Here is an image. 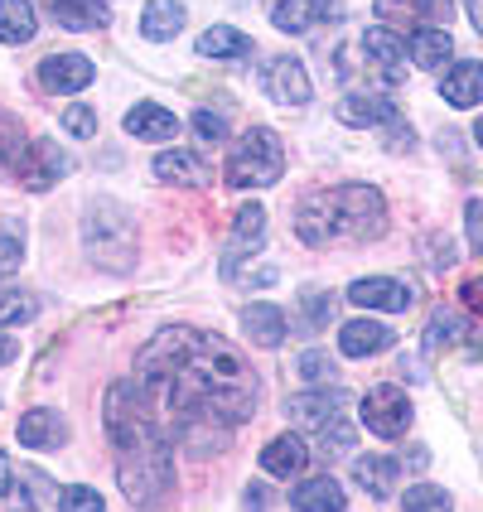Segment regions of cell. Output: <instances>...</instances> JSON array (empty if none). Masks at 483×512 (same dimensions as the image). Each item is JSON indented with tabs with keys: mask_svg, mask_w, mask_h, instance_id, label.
<instances>
[{
	"mask_svg": "<svg viewBox=\"0 0 483 512\" xmlns=\"http://www.w3.org/2000/svg\"><path fill=\"white\" fill-rule=\"evenodd\" d=\"M136 382L160 411L170 440L213 450L223 430L252 421L261 406V382L247 358L218 334L165 329L136 353Z\"/></svg>",
	"mask_w": 483,
	"mask_h": 512,
	"instance_id": "obj_1",
	"label": "cell"
},
{
	"mask_svg": "<svg viewBox=\"0 0 483 512\" xmlns=\"http://www.w3.org/2000/svg\"><path fill=\"white\" fill-rule=\"evenodd\" d=\"M107 435L116 445V479L136 508H160L174 493V440L136 377L107 392Z\"/></svg>",
	"mask_w": 483,
	"mask_h": 512,
	"instance_id": "obj_2",
	"label": "cell"
},
{
	"mask_svg": "<svg viewBox=\"0 0 483 512\" xmlns=\"http://www.w3.org/2000/svg\"><path fill=\"white\" fill-rule=\"evenodd\" d=\"M295 232L310 247H343V242H372L387 232V199L372 184H334L319 189L295 208Z\"/></svg>",
	"mask_w": 483,
	"mask_h": 512,
	"instance_id": "obj_3",
	"label": "cell"
},
{
	"mask_svg": "<svg viewBox=\"0 0 483 512\" xmlns=\"http://www.w3.org/2000/svg\"><path fill=\"white\" fill-rule=\"evenodd\" d=\"M83 247L92 252V261H102L107 271H131V256H136V213L116 199L87 203Z\"/></svg>",
	"mask_w": 483,
	"mask_h": 512,
	"instance_id": "obj_4",
	"label": "cell"
},
{
	"mask_svg": "<svg viewBox=\"0 0 483 512\" xmlns=\"http://www.w3.org/2000/svg\"><path fill=\"white\" fill-rule=\"evenodd\" d=\"M285 174V145L271 126H252L228 155V184L232 189H271Z\"/></svg>",
	"mask_w": 483,
	"mask_h": 512,
	"instance_id": "obj_5",
	"label": "cell"
},
{
	"mask_svg": "<svg viewBox=\"0 0 483 512\" xmlns=\"http://www.w3.org/2000/svg\"><path fill=\"white\" fill-rule=\"evenodd\" d=\"M73 174V155L63 150L58 141H29L25 155H20V165H15V184L29 189V194H44V189H54L58 179H68Z\"/></svg>",
	"mask_w": 483,
	"mask_h": 512,
	"instance_id": "obj_6",
	"label": "cell"
},
{
	"mask_svg": "<svg viewBox=\"0 0 483 512\" xmlns=\"http://www.w3.org/2000/svg\"><path fill=\"white\" fill-rule=\"evenodd\" d=\"M363 426L372 430V435H382V440H397V435H406V426H411V401H406V392L401 387H372L368 397H363Z\"/></svg>",
	"mask_w": 483,
	"mask_h": 512,
	"instance_id": "obj_7",
	"label": "cell"
},
{
	"mask_svg": "<svg viewBox=\"0 0 483 512\" xmlns=\"http://www.w3.org/2000/svg\"><path fill=\"white\" fill-rule=\"evenodd\" d=\"M377 25H416V29H445L455 5L450 0H372Z\"/></svg>",
	"mask_w": 483,
	"mask_h": 512,
	"instance_id": "obj_8",
	"label": "cell"
},
{
	"mask_svg": "<svg viewBox=\"0 0 483 512\" xmlns=\"http://www.w3.org/2000/svg\"><path fill=\"white\" fill-rule=\"evenodd\" d=\"M363 58L372 63V73H377L382 83H401V78H406V39H401L397 29L372 25L368 34H363Z\"/></svg>",
	"mask_w": 483,
	"mask_h": 512,
	"instance_id": "obj_9",
	"label": "cell"
},
{
	"mask_svg": "<svg viewBox=\"0 0 483 512\" xmlns=\"http://www.w3.org/2000/svg\"><path fill=\"white\" fill-rule=\"evenodd\" d=\"M348 300L363 305V310H387V314H406L416 305L411 285L392 281V276H368V281H353L348 285Z\"/></svg>",
	"mask_w": 483,
	"mask_h": 512,
	"instance_id": "obj_10",
	"label": "cell"
},
{
	"mask_svg": "<svg viewBox=\"0 0 483 512\" xmlns=\"http://www.w3.org/2000/svg\"><path fill=\"white\" fill-rule=\"evenodd\" d=\"M266 92H271V102H281V107H305L310 102V73H305V63L300 58H271L266 63Z\"/></svg>",
	"mask_w": 483,
	"mask_h": 512,
	"instance_id": "obj_11",
	"label": "cell"
},
{
	"mask_svg": "<svg viewBox=\"0 0 483 512\" xmlns=\"http://www.w3.org/2000/svg\"><path fill=\"white\" fill-rule=\"evenodd\" d=\"M343 406H348V397H343L339 387L329 392H300V397H290L285 401V416L295 421V426H314V430H324V426H334V421H343Z\"/></svg>",
	"mask_w": 483,
	"mask_h": 512,
	"instance_id": "obj_12",
	"label": "cell"
},
{
	"mask_svg": "<svg viewBox=\"0 0 483 512\" xmlns=\"http://www.w3.org/2000/svg\"><path fill=\"white\" fill-rule=\"evenodd\" d=\"M261 242H266V208H261V203H247V208H237V218H232L228 256H223V271L232 276L242 256L261 252Z\"/></svg>",
	"mask_w": 483,
	"mask_h": 512,
	"instance_id": "obj_13",
	"label": "cell"
},
{
	"mask_svg": "<svg viewBox=\"0 0 483 512\" xmlns=\"http://www.w3.org/2000/svg\"><path fill=\"white\" fill-rule=\"evenodd\" d=\"M92 78H97V68L83 54H49L39 63V83L49 92H83Z\"/></svg>",
	"mask_w": 483,
	"mask_h": 512,
	"instance_id": "obj_14",
	"label": "cell"
},
{
	"mask_svg": "<svg viewBox=\"0 0 483 512\" xmlns=\"http://www.w3.org/2000/svg\"><path fill=\"white\" fill-rule=\"evenodd\" d=\"M15 435H20L25 450H58V445H68V421L58 411H49V406H34V411L20 416Z\"/></svg>",
	"mask_w": 483,
	"mask_h": 512,
	"instance_id": "obj_15",
	"label": "cell"
},
{
	"mask_svg": "<svg viewBox=\"0 0 483 512\" xmlns=\"http://www.w3.org/2000/svg\"><path fill=\"white\" fill-rule=\"evenodd\" d=\"M440 97H445L450 107H459V112L479 107V102H483V63H479V58H464V63H455V68L440 78Z\"/></svg>",
	"mask_w": 483,
	"mask_h": 512,
	"instance_id": "obj_16",
	"label": "cell"
},
{
	"mask_svg": "<svg viewBox=\"0 0 483 512\" xmlns=\"http://www.w3.org/2000/svg\"><path fill=\"white\" fill-rule=\"evenodd\" d=\"M392 339H397V334H392L387 324H377V319H353V324L339 329V353L343 358H372V353H387Z\"/></svg>",
	"mask_w": 483,
	"mask_h": 512,
	"instance_id": "obj_17",
	"label": "cell"
},
{
	"mask_svg": "<svg viewBox=\"0 0 483 512\" xmlns=\"http://www.w3.org/2000/svg\"><path fill=\"white\" fill-rule=\"evenodd\" d=\"M261 469L276 474V479H300L310 469V450L300 435H276L266 450H261Z\"/></svg>",
	"mask_w": 483,
	"mask_h": 512,
	"instance_id": "obj_18",
	"label": "cell"
},
{
	"mask_svg": "<svg viewBox=\"0 0 483 512\" xmlns=\"http://www.w3.org/2000/svg\"><path fill=\"white\" fill-rule=\"evenodd\" d=\"M334 112H339L343 126H392L397 121V102L372 97V92H348Z\"/></svg>",
	"mask_w": 483,
	"mask_h": 512,
	"instance_id": "obj_19",
	"label": "cell"
},
{
	"mask_svg": "<svg viewBox=\"0 0 483 512\" xmlns=\"http://www.w3.org/2000/svg\"><path fill=\"white\" fill-rule=\"evenodd\" d=\"M126 131L136 141H174L179 136V116L170 107H160V102H141V107L126 112Z\"/></svg>",
	"mask_w": 483,
	"mask_h": 512,
	"instance_id": "obj_20",
	"label": "cell"
},
{
	"mask_svg": "<svg viewBox=\"0 0 483 512\" xmlns=\"http://www.w3.org/2000/svg\"><path fill=\"white\" fill-rule=\"evenodd\" d=\"M290 508L295 512H343L348 508V498H343L339 479H305V484L290 488Z\"/></svg>",
	"mask_w": 483,
	"mask_h": 512,
	"instance_id": "obj_21",
	"label": "cell"
},
{
	"mask_svg": "<svg viewBox=\"0 0 483 512\" xmlns=\"http://www.w3.org/2000/svg\"><path fill=\"white\" fill-rule=\"evenodd\" d=\"M334 15V0H281L276 5V29L281 34H310L314 25H324Z\"/></svg>",
	"mask_w": 483,
	"mask_h": 512,
	"instance_id": "obj_22",
	"label": "cell"
},
{
	"mask_svg": "<svg viewBox=\"0 0 483 512\" xmlns=\"http://www.w3.org/2000/svg\"><path fill=\"white\" fill-rule=\"evenodd\" d=\"M49 10H54V20L63 29H107L112 25V5L107 0H49Z\"/></svg>",
	"mask_w": 483,
	"mask_h": 512,
	"instance_id": "obj_23",
	"label": "cell"
},
{
	"mask_svg": "<svg viewBox=\"0 0 483 512\" xmlns=\"http://www.w3.org/2000/svg\"><path fill=\"white\" fill-rule=\"evenodd\" d=\"M242 329H247V339H252L256 348H281L285 334H290L285 310H276V305H247V310H242Z\"/></svg>",
	"mask_w": 483,
	"mask_h": 512,
	"instance_id": "obj_24",
	"label": "cell"
},
{
	"mask_svg": "<svg viewBox=\"0 0 483 512\" xmlns=\"http://www.w3.org/2000/svg\"><path fill=\"white\" fill-rule=\"evenodd\" d=\"M184 20H189V10H184L179 0H150L141 15V34L155 39V44H165V39H174V34L184 29Z\"/></svg>",
	"mask_w": 483,
	"mask_h": 512,
	"instance_id": "obj_25",
	"label": "cell"
},
{
	"mask_svg": "<svg viewBox=\"0 0 483 512\" xmlns=\"http://www.w3.org/2000/svg\"><path fill=\"white\" fill-rule=\"evenodd\" d=\"M155 179L194 189V184H208V165L199 155H189V150H165V155H155Z\"/></svg>",
	"mask_w": 483,
	"mask_h": 512,
	"instance_id": "obj_26",
	"label": "cell"
},
{
	"mask_svg": "<svg viewBox=\"0 0 483 512\" xmlns=\"http://www.w3.org/2000/svg\"><path fill=\"white\" fill-rule=\"evenodd\" d=\"M455 54L450 29H411V63L416 68H445Z\"/></svg>",
	"mask_w": 483,
	"mask_h": 512,
	"instance_id": "obj_27",
	"label": "cell"
},
{
	"mask_svg": "<svg viewBox=\"0 0 483 512\" xmlns=\"http://www.w3.org/2000/svg\"><path fill=\"white\" fill-rule=\"evenodd\" d=\"M34 29H39V20H34L29 0H0V44L20 49V44L34 39Z\"/></svg>",
	"mask_w": 483,
	"mask_h": 512,
	"instance_id": "obj_28",
	"label": "cell"
},
{
	"mask_svg": "<svg viewBox=\"0 0 483 512\" xmlns=\"http://www.w3.org/2000/svg\"><path fill=\"white\" fill-rule=\"evenodd\" d=\"M353 484H363L372 498H392V488H397V459H382V455L353 459Z\"/></svg>",
	"mask_w": 483,
	"mask_h": 512,
	"instance_id": "obj_29",
	"label": "cell"
},
{
	"mask_svg": "<svg viewBox=\"0 0 483 512\" xmlns=\"http://www.w3.org/2000/svg\"><path fill=\"white\" fill-rule=\"evenodd\" d=\"M199 54L213 58V63H223V58H247L252 54V39L232 25H213L199 34Z\"/></svg>",
	"mask_w": 483,
	"mask_h": 512,
	"instance_id": "obj_30",
	"label": "cell"
},
{
	"mask_svg": "<svg viewBox=\"0 0 483 512\" xmlns=\"http://www.w3.org/2000/svg\"><path fill=\"white\" fill-rule=\"evenodd\" d=\"M25 145L29 141H25V126H20V116L0 107V174H10V179H15V165H20Z\"/></svg>",
	"mask_w": 483,
	"mask_h": 512,
	"instance_id": "obj_31",
	"label": "cell"
},
{
	"mask_svg": "<svg viewBox=\"0 0 483 512\" xmlns=\"http://www.w3.org/2000/svg\"><path fill=\"white\" fill-rule=\"evenodd\" d=\"M455 343H464V319H459L455 310H440L430 314L426 324V353H440V348H455Z\"/></svg>",
	"mask_w": 483,
	"mask_h": 512,
	"instance_id": "obj_32",
	"label": "cell"
},
{
	"mask_svg": "<svg viewBox=\"0 0 483 512\" xmlns=\"http://www.w3.org/2000/svg\"><path fill=\"white\" fill-rule=\"evenodd\" d=\"M20 261H25V223L10 218V223L0 228V276L20 271Z\"/></svg>",
	"mask_w": 483,
	"mask_h": 512,
	"instance_id": "obj_33",
	"label": "cell"
},
{
	"mask_svg": "<svg viewBox=\"0 0 483 512\" xmlns=\"http://www.w3.org/2000/svg\"><path fill=\"white\" fill-rule=\"evenodd\" d=\"M39 314V300L25 295V290H0V329H10V324H29Z\"/></svg>",
	"mask_w": 483,
	"mask_h": 512,
	"instance_id": "obj_34",
	"label": "cell"
},
{
	"mask_svg": "<svg viewBox=\"0 0 483 512\" xmlns=\"http://www.w3.org/2000/svg\"><path fill=\"white\" fill-rule=\"evenodd\" d=\"M406 512H455V498L445 488L416 484V488H406Z\"/></svg>",
	"mask_w": 483,
	"mask_h": 512,
	"instance_id": "obj_35",
	"label": "cell"
},
{
	"mask_svg": "<svg viewBox=\"0 0 483 512\" xmlns=\"http://www.w3.org/2000/svg\"><path fill=\"white\" fill-rule=\"evenodd\" d=\"M58 512H107V503H102V493H97V488L73 484V488H63V493H58Z\"/></svg>",
	"mask_w": 483,
	"mask_h": 512,
	"instance_id": "obj_36",
	"label": "cell"
},
{
	"mask_svg": "<svg viewBox=\"0 0 483 512\" xmlns=\"http://www.w3.org/2000/svg\"><path fill=\"white\" fill-rule=\"evenodd\" d=\"M63 131L78 136V141H97V112H92L87 102H73V107L63 112Z\"/></svg>",
	"mask_w": 483,
	"mask_h": 512,
	"instance_id": "obj_37",
	"label": "cell"
},
{
	"mask_svg": "<svg viewBox=\"0 0 483 512\" xmlns=\"http://www.w3.org/2000/svg\"><path fill=\"white\" fill-rule=\"evenodd\" d=\"M300 305H305V324H310V329H329L334 300H329L324 290H300Z\"/></svg>",
	"mask_w": 483,
	"mask_h": 512,
	"instance_id": "obj_38",
	"label": "cell"
},
{
	"mask_svg": "<svg viewBox=\"0 0 483 512\" xmlns=\"http://www.w3.org/2000/svg\"><path fill=\"white\" fill-rule=\"evenodd\" d=\"M194 131H199V141H228V116H218V112H194Z\"/></svg>",
	"mask_w": 483,
	"mask_h": 512,
	"instance_id": "obj_39",
	"label": "cell"
},
{
	"mask_svg": "<svg viewBox=\"0 0 483 512\" xmlns=\"http://www.w3.org/2000/svg\"><path fill=\"white\" fill-rule=\"evenodd\" d=\"M334 358H329V353H319V348H310V353H305V358H300V377H310V382H329V377H334Z\"/></svg>",
	"mask_w": 483,
	"mask_h": 512,
	"instance_id": "obj_40",
	"label": "cell"
},
{
	"mask_svg": "<svg viewBox=\"0 0 483 512\" xmlns=\"http://www.w3.org/2000/svg\"><path fill=\"white\" fill-rule=\"evenodd\" d=\"M464 218H469V247L483 256V203L469 199V208H464Z\"/></svg>",
	"mask_w": 483,
	"mask_h": 512,
	"instance_id": "obj_41",
	"label": "cell"
},
{
	"mask_svg": "<svg viewBox=\"0 0 483 512\" xmlns=\"http://www.w3.org/2000/svg\"><path fill=\"white\" fill-rule=\"evenodd\" d=\"M459 300H464V310H474L483 319V276H469L464 290H459Z\"/></svg>",
	"mask_w": 483,
	"mask_h": 512,
	"instance_id": "obj_42",
	"label": "cell"
},
{
	"mask_svg": "<svg viewBox=\"0 0 483 512\" xmlns=\"http://www.w3.org/2000/svg\"><path fill=\"white\" fill-rule=\"evenodd\" d=\"M20 358V334H0V363H15Z\"/></svg>",
	"mask_w": 483,
	"mask_h": 512,
	"instance_id": "obj_43",
	"label": "cell"
},
{
	"mask_svg": "<svg viewBox=\"0 0 483 512\" xmlns=\"http://www.w3.org/2000/svg\"><path fill=\"white\" fill-rule=\"evenodd\" d=\"M242 503H247V508H252V512H266V508H271V498L261 493V484H252V488H247V498H242Z\"/></svg>",
	"mask_w": 483,
	"mask_h": 512,
	"instance_id": "obj_44",
	"label": "cell"
},
{
	"mask_svg": "<svg viewBox=\"0 0 483 512\" xmlns=\"http://www.w3.org/2000/svg\"><path fill=\"white\" fill-rule=\"evenodd\" d=\"M10 484H15V469H10V459H5V450H0V498L10 493Z\"/></svg>",
	"mask_w": 483,
	"mask_h": 512,
	"instance_id": "obj_45",
	"label": "cell"
},
{
	"mask_svg": "<svg viewBox=\"0 0 483 512\" xmlns=\"http://www.w3.org/2000/svg\"><path fill=\"white\" fill-rule=\"evenodd\" d=\"M430 455H426V445H411V469H426Z\"/></svg>",
	"mask_w": 483,
	"mask_h": 512,
	"instance_id": "obj_46",
	"label": "cell"
},
{
	"mask_svg": "<svg viewBox=\"0 0 483 512\" xmlns=\"http://www.w3.org/2000/svg\"><path fill=\"white\" fill-rule=\"evenodd\" d=\"M469 20H474V29L483 34V0H469Z\"/></svg>",
	"mask_w": 483,
	"mask_h": 512,
	"instance_id": "obj_47",
	"label": "cell"
},
{
	"mask_svg": "<svg viewBox=\"0 0 483 512\" xmlns=\"http://www.w3.org/2000/svg\"><path fill=\"white\" fill-rule=\"evenodd\" d=\"M474 141L483 145V116H479V121H474Z\"/></svg>",
	"mask_w": 483,
	"mask_h": 512,
	"instance_id": "obj_48",
	"label": "cell"
},
{
	"mask_svg": "<svg viewBox=\"0 0 483 512\" xmlns=\"http://www.w3.org/2000/svg\"><path fill=\"white\" fill-rule=\"evenodd\" d=\"M474 348H479V353H483V334H479V339H474Z\"/></svg>",
	"mask_w": 483,
	"mask_h": 512,
	"instance_id": "obj_49",
	"label": "cell"
}]
</instances>
